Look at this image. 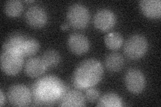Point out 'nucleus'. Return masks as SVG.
<instances>
[{"mask_svg":"<svg viewBox=\"0 0 161 107\" xmlns=\"http://www.w3.org/2000/svg\"><path fill=\"white\" fill-rule=\"evenodd\" d=\"M85 105L84 96L78 90H70L63 96L60 106H83Z\"/></svg>","mask_w":161,"mask_h":107,"instance_id":"obj_13","label":"nucleus"},{"mask_svg":"<svg viewBox=\"0 0 161 107\" xmlns=\"http://www.w3.org/2000/svg\"><path fill=\"white\" fill-rule=\"evenodd\" d=\"M148 41L144 35L134 34L129 37L124 46L125 55L131 60H138L144 56L148 50Z\"/></svg>","mask_w":161,"mask_h":107,"instance_id":"obj_4","label":"nucleus"},{"mask_svg":"<svg viewBox=\"0 0 161 107\" xmlns=\"http://www.w3.org/2000/svg\"><path fill=\"white\" fill-rule=\"evenodd\" d=\"M60 28H61V29H62L65 30V29H68V28H69V25H68V24H67L64 23V24H62V25H61V26H60Z\"/></svg>","mask_w":161,"mask_h":107,"instance_id":"obj_23","label":"nucleus"},{"mask_svg":"<svg viewBox=\"0 0 161 107\" xmlns=\"http://www.w3.org/2000/svg\"><path fill=\"white\" fill-rule=\"evenodd\" d=\"M116 22V17L112 10L102 9L95 14L93 23L95 26L102 31H108L114 28Z\"/></svg>","mask_w":161,"mask_h":107,"instance_id":"obj_9","label":"nucleus"},{"mask_svg":"<svg viewBox=\"0 0 161 107\" xmlns=\"http://www.w3.org/2000/svg\"><path fill=\"white\" fill-rule=\"evenodd\" d=\"M4 103V95L3 93V91L0 90V105L3 106Z\"/></svg>","mask_w":161,"mask_h":107,"instance_id":"obj_22","label":"nucleus"},{"mask_svg":"<svg viewBox=\"0 0 161 107\" xmlns=\"http://www.w3.org/2000/svg\"><path fill=\"white\" fill-rule=\"evenodd\" d=\"M25 18L28 24L34 28H40L47 22V13L44 9L39 6L30 7L25 13Z\"/></svg>","mask_w":161,"mask_h":107,"instance_id":"obj_8","label":"nucleus"},{"mask_svg":"<svg viewBox=\"0 0 161 107\" xmlns=\"http://www.w3.org/2000/svg\"><path fill=\"white\" fill-rule=\"evenodd\" d=\"M8 98L10 104L14 106H25L31 102L32 93L26 86L16 84L9 88Z\"/></svg>","mask_w":161,"mask_h":107,"instance_id":"obj_6","label":"nucleus"},{"mask_svg":"<svg viewBox=\"0 0 161 107\" xmlns=\"http://www.w3.org/2000/svg\"><path fill=\"white\" fill-rule=\"evenodd\" d=\"M125 84L130 93L138 94L145 87L146 79L140 70L136 68H130L125 73Z\"/></svg>","mask_w":161,"mask_h":107,"instance_id":"obj_7","label":"nucleus"},{"mask_svg":"<svg viewBox=\"0 0 161 107\" xmlns=\"http://www.w3.org/2000/svg\"><path fill=\"white\" fill-rule=\"evenodd\" d=\"M105 44L107 48L112 50H117L122 47L123 38L118 32H110L105 36Z\"/></svg>","mask_w":161,"mask_h":107,"instance_id":"obj_20","label":"nucleus"},{"mask_svg":"<svg viewBox=\"0 0 161 107\" xmlns=\"http://www.w3.org/2000/svg\"><path fill=\"white\" fill-rule=\"evenodd\" d=\"M40 48V44L38 40L33 38L26 37L20 48L19 52L23 56H32L36 54Z\"/></svg>","mask_w":161,"mask_h":107,"instance_id":"obj_15","label":"nucleus"},{"mask_svg":"<svg viewBox=\"0 0 161 107\" xmlns=\"http://www.w3.org/2000/svg\"><path fill=\"white\" fill-rule=\"evenodd\" d=\"M47 68L42 58H32L28 60L25 64L24 72L29 77L36 78L44 74Z\"/></svg>","mask_w":161,"mask_h":107,"instance_id":"obj_12","label":"nucleus"},{"mask_svg":"<svg viewBox=\"0 0 161 107\" xmlns=\"http://www.w3.org/2000/svg\"><path fill=\"white\" fill-rule=\"evenodd\" d=\"M67 18L69 24L74 28L84 29L90 19L88 9L80 3H73L68 8Z\"/></svg>","mask_w":161,"mask_h":107,"instance_id":"obj_5","label":"nucleus"},{"mask_svg":"<svg viewBox=\"0 0 161 107\" xmlns=\"http://www.w3.org/2000/svg\"><path fill=\"white\" fill-rule=\"evenodd\" d=\"M105 65L110 72H118L122 70L124 65V57L118 52L110 53L105 58Z\"/></svg>","mask_w":161,"mask_h":107,"instance_id":"obj_14","label":"nucleus"},{"mask_svg":"<svg viewBox=\"0 0 161 107\" xmlns=\"http://www.w3.org/2000/svg\"><path fill=\"white\" fill-rule=\"evenodd\" d=\"M65 86L57 76H46L38 79L32 86V94L38 103H53L65 94Z\"/></svg>","mask_w":161,"mask_h":107,"instance_id":"obj_1","label":"nucleus"},{"mask_svg":"<svg viewBox=\"0 0 161 107\" xmlns=\"http://www.w3.org/2000/svg\"><path fill=\"white\" fill-rule=\"evenodd\" d=\"M103 75V66L95 58H88L80 62L73 75V83L77 88L86 89L97 84Z\"/></svg>","mask_w":161,"mask_h":107,"instance_id":"obj_2","label":"nucleus"},{"mask_svg":"<svg viewBox=\"0 0 161 107\" xmlns=\"http://www.w3.org/2000/svg\"><path fill=\"white\" fill-rule=\"evenodd\" d=\"M69 50L76 55H82L89 49V42L85 35L79 33H73L69 35L67 40Z\"/></svg>","mask_w":161,"mask_h":107,"instance_id":"obj_10","label":"nucleus"},{"mask_svg":"<svg viewBox=\"0 0 161 107\" xmlns=\"http://www.w3.org/2000/svg\"><path fill=\"white\" fill-rule=\"evenodd\" d=\"M97 106L103 107H119L122 106V101L118 94L109 93L105 94L100 98Z\"/></svg>","mask_w":161,"mask_h":107,"instance_id":"obj_17","label":"nucleus"},{"mask_svg":"<svg viewBox=\"0 0 161 107\" xmlns=\"http://www.w3.org/2000/svg\"><path fill=\"white\" fill-rule=\"evenodd\" d=\"M1 68L4 73L14 76L22 70L24 64L22 54L16 50H3L1 54Z\"/></svg>","mask_w":161,"mask_h":107,"instance_id":"obj_3","label":"nucleus"},{"mask_svg":"<svg viewBox=\"0 0 161 107\" xmlns=\"http://www.w3.org/2000/svg\"><path fill=\"white\" fill-rule=\"evenodd\" d=\"M23 4L19 0H9L4 5V12L9 17H18L23 11Z\"/></svg>","mask_w":161,"mask_h":107,"instance_id":"obj_19","label":"nucleus"},{"mask_svg":"<svg viewBox=\"0 0 161 107\" xmlns=\"http://www.w3.org/2000/svg\"><path fill=\"white\" fill-rule=\"evenodd\" d=\"M140 8L145 16L158 19L161 16V2L160 0H142L139 3Z\"/></svg>","mask_w":161,"mask_h":107,"instance_id":"obj_11","label":"nucleus"},{"mask_svg":"<svg viewBox=\"0 0 161 107\" xmlns=\"http://www.w3.org/2000/svg\"><path fill=\"white\" fill-rule=\"evenodd\" d=\"M85 97L91 103H94L99 97V92L95 88H89L85 93Z\"/></svg>","mask_w":161,"mask_h":107,"instance_id":"obj_21","label":"nucleus"},{"mask_svg":"<svg viewBox=\"0 0 161 107\" xmlns=\"http://www.w3.org/2000/svg\"><path fill=\"white\" fill-rule=\"evenodd\" d=\"M42 60L47 68H54L58 66L60 62V55L57 51L49 49L43 53Z\"/></svg>","mask_w":161,"mask_h":107,"instance_id":"obj_18","label":"nucleus"},{"mask_svg":"<svg viewBox=\"0 0 161 107\" xmlns=\"http://www.w3.org/2000/svg\"><path fill=\"white\" fill-rule=\"evenodd\" d=\"M25 38L26 36L21 34L17 33L11 35V36L9 37L3 43V50H16L19 52Z\"/></svg>","mask_w":161,"mask_h":107,"instance_id":"obj_16","label":"nucleus"}]
</instances>
